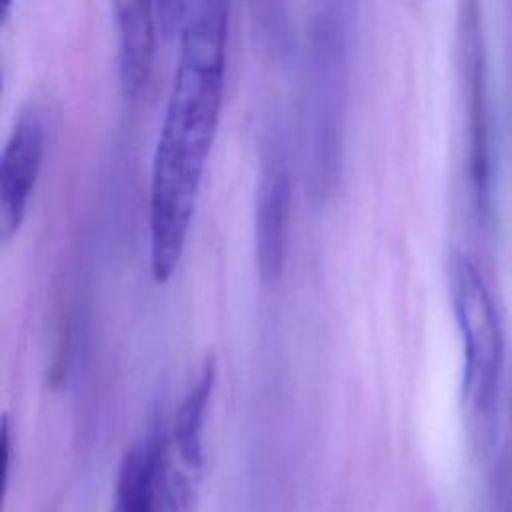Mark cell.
Segmentation results:
<instances>
[{
	"label": "cell",
	"instance_id": "obj_1",
	"mask_svg": "<svg viewBox=\"0 0 512 512\" xmlns=\"http://www.w3.org/2000/svg\"><path fill=\"white\" fill-rule=\"evenodd\" d=\"M228 2H192L180 30L174 82L154 150L148 198L150 272L158 284L176 272L224 102Z\"/></svg>",
	"mask_w": 512,
	"mask_h": 512
},
{
	"label": "cell",
	"instance_id": "obj_2",
	"mask_svg": "<svg viewBox=\"0 0 512 512\" xmlns=\"http://www.w3.org/2000/svg\"><path fill=\"white\" fill-rule=\"evenodd\" d=\"M452 302L464 344V402L472 416L486 422L494 410L502 364V332L490 292L474 266L458 256L450 272Z\"/></svg>",
	"mask_w": 512,
	"mask_h": 512
},
{
	"label": "cell",
	"instance_id": "obj_4",
	"mask_svg": "<svg viewBox=\"0 0 512 512\" xmlns=\"http://www.w3.org/2000/svg\"><path fill=\"white\" fill-rule=\"evenodd\" d=\"M290 198L292 188L288 170L282 160H268L262 168L254 212L256 260L264 282H276L284 268Z\"/></svg>",
	"mask_w": 512,
	"mask_h": 512
},
{
	"label": "cell",
	"instance_id": "obj_6",
	"mask_svg": "<svg viewBox=\"0 0 512 512\" xmlns=\"http://www.w3.org/2000/svg\"><path fill=\"white\" fill-rule=\"evenodd\" d=\"M214 382L216 360L214 356H206L174 414L168 434V468L194 480L196 484L204 468V422Z\"/></svg>",
	"mask_w": 512,
	"mask_h": 512
},
{
	"label": "cell",
	"instance_id": "obj_3",
	"mask_svg": "<svg viewBox=\"0 0 512 512\" xmlns=\"http://www.w3.org/2000/svg\"><path fill=\"white\" fill-rule=\"evenodd\" d=\"M46 152V120L38 106L14 122L0 158V234L10 240L22 226Z\"/></svg>",
	"mask_w": 512,
	"mask_h": 512
},
{
	"label": "cell",
	"instance_id": "obj_5",
	"mask_svg": "<svg viewBox=\"0 0 512 512\" xmlns=\"http://www.w3.org/2000/svg\"><path fill=\"white\" fill-rule=\"evenodd\" d=\"M168 434L162 424L136 440L122 456L110 512H162V474Z\"/></svg>",
	"mask_w": 512,
	"mask_h": 512
},
{
	"label": "cell",
	"instance_id": "obj_7",
	"mask_svg": "<svg viewBox=\"0 0 512 512\" xmlns=\"http://www.w3.org/2000/svg\"><path fill=\"white\" fill-rule=\"evenodd\" d=\"M118 30V78L126 96L146 86L156 54V10L144 0L114 2Z\"/></svg>",
	"mask_w": 512,
	"mask_h": 512
}]
</instances>
